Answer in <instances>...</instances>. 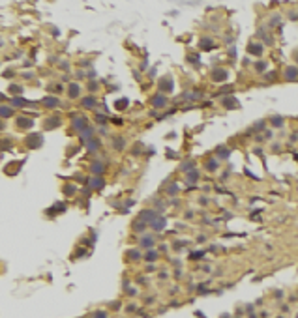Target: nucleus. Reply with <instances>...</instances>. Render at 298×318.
Listing matches in <instances>:
<instances>
[{
  "instance_id": "11",
  "label": "nucleus",
  "mask_w": 298,
  "mask_h": 318,
  "mask_svg": "<svg viewBox=\"0 0 298 318\" xmlns=\"http://www.w3.org/2000/svg\"><path fill=\"white\" fill-rule=\"evenodd\" d=\"M296 77H298V69L296 68H287L285 69V79L287 81H294Z\"/></svg>"
},
{
  "instance_id": "26",
  "label": "nucleus",
  "mask_w": 298,
  "mask_h": 318,
  "mask_svg": "<svg viewBox=\"0 0 298 318\" xmlns=\"http://www.w3.org/2000/svg\"><path fill=\"white\" fill-rule=\"evenodd\" d=\"M206 168H208L210 172H214L216 168H218V161H214V159H212V161H208V163H206Z\"/></svg>"
},
{
  "instance_id": "3",
  "label": "nucleus",
  "mask_w": 298,
  "mask_h": 318,
  "mask_svg": "<svg viewBox=\"0 0 298 318\" xmlns=\"http://www.w3.org/2000/svg\"><path fill=\"white\" fill-rule=\"evenodd\" d=\"M160 90H161V94H169V92H173V79H171V77H163V79L160 81Z\"/></svg>"
},
{
  "instance_id": "33",
  "label": "nucleus",
  "mask_w": 298,
  "mask_h": 318,
  "mask_svg": "<svg viewBox=\"0 0 298 318\" xmlns=\"http://www.w3.org/2000/svg\"><path fill=\"white\" fill-rule=\"evenodd\" d=\"M73 191H75V187H73V185H71V187H69V185H66V187H64V193H66V195H69V193H73Z\"/></svg>"
},
{
  "instance_id": "7",
  "label": "nucleus",
  "mask_w": 298,
  "mask_h": 318,
  "mask_svg": "<svg viewBox=\"0 0 298 318\" xmlns=\"http://www.w3.org/2000/svg\"><path fill=\"white\" fill-rule=\"evenodd\" d=\"M221 103H223V107H227V109H238V101H236L234 97H223Z\"/></svg>"
},
{
  "instance_id": "8",
  "label": "nucleus",
  "mask_w": 298,
  "mask_h": 318,
  "mask_svg": "<svg viewBox=\"0 0 298 318\" xmlns=\"http://www.w3.org/2000/svg\"><path fill=\"white\" fill-rule=\"evenodd\" d=\"M79 92H81V88H79V84H77V83H71V84H69V88H68V96L71 97V99L79 97Z\"/></svg>"
},
{
  "instance_id": "2",
  "label": "nucleus",
  "mask_w": 298,
  "mask_h": 318,
  "mask_svg": "<svg viewBox=\"0 0 298 318\" xmlns=\"http://www.w3.org/2000/svg\"><path fill=\"white\" fill-rule=\"evenodd\" d=\"M71 125H73V129L81 131V133H83L85 129H88V127H86V118L85 116H75L73 120H71Z\"/></svg>"
},
{
  "instance_id": "17",
  "label": "nucleus",
  "mask_w": 298,
  "mask_h": 318,
  "mask_svg": "<svg viewBox=\"0 0 298 318\" xmlns=\"http://www.w3.org/2000/svg\"><path fill=\"white\" fill-rule=\"evenodd\" d=\"M115 107H116V109H118V111H124V109H126V107H128V99H126V97H122V99H118V101H115Z\"/></svg>"
},
{
  "instance_id": "10",
  "label": "nucleus",
  "mask_w": 298,
  "mask_h": 318,
  "mask_svg": "<svg viewBox=\"0 0 298 318\" xmlns=\"http://www.w3.org/2000/svg\"><path fill=\"white\" fill-rule=\"evenodd\" d=\"M105 185V182H103V178H100V176H96V178H92L90 180V187L92 189H101Z\"/></svg>"
},
{
  "instance_id": "19",
  "label": "nucleus",
  "mask_w": 298,
  "mask_h": 318,
  "mask_svg": "<svg viewBox=\"0 0 298 318\" xmlns=\"http://www.w3.org/2000/svg\"><path fill=\"white\" fill-rule=\"evenodd\" d=\"M193 167H195V163L189 159V161H186V163H182V165H180V170H195Z\"/></svg>"
},
{
  "instance_id": "1",
  "label": "nucleus",
  "mask_w": 298,
  "mask_h": 318,
  "mask_svg": "<svg viewBox=\"0 0 298 318\" xmlns=\"http://www.w3.org/2000/svg\"><path fill=\"white\" fill-rule=\"evenodd\" d=\"M43 144V137L42 135H30L27 137V146L30 148V150H36V148H39Z\"/></svg>"
},
{
  "instance_id": "29",
  "label": "nucleus",
  "mask_w": 298,
  "mask_h": 318,
  "mask_svg": "<svg viewBox=\"0 0 298 318\" xmlns=\"http://www.w3.org/2000/svg\"><path fill=\"white\" fill-rule=\"evenodd\" d=\"M219 157H221V159H227V157H229V150H227V148L219 150Z\"/></svg>"
},
{
  "instance_id": "24",
  "label": "nucleus",
  "mask_w": 298,
  "mask_h": 318,
  "mask_svg": "<svg viewBox=\"0 0 298 318\" xmlns=\"http://www.w3.org/2000/svg\"><path fill=\"white\" fill-rule=\"evenodd\" d=\"M272 125H274V127H281V125H283V118H281V116H274V118H272Z\"/></svg>"
},
{
  "instance_id": "21",
  "label": "nucleus",
  "mask_w": 298,
  "mask_h": 318,
  "mask_svg": "<svg viewBox=\"0 0 298 318\" xmlns=\"http://www.w3.org/2000/svg\"><path fill=\"white\" fill-rule=\"evenodd\" d=\"M0 112H2V118H9V116L13 114V109H11V107H6V105H4Z\"/></svg>"
},
{
  "instance_id": "5",
  "label": "nucleus",
  "mask_w": 298,
  "mask_h": 318,
  "mask_svg": "<svg viewBox=\"0 0 298 318\" xmlns=\"http://www.w3.org/2000/svg\"><path fill=\"white\" fill-rule=\"evenodd\" d=\"M17 125L21 127V129H30V127L34 125V120H32V118H24V116H21V118H17Z\"/></svg>"
},
{
  "instance_id": "18",
  "label": "nucleus",
  "mask_w": 298,
  "mask_h": 318,
  "mask_svg": "<svg viewBox=\"0 0 298 318\" xmlns=\"http://www.w3.org/2000/svg\"><path fill=\"white\" fill-rule=\"evenodd\" d=\"M24 105H28V101L21 99V97H13L11 99V107H24Z\"/></svg>"
},
{
  "instance_id": "22",
  "label": "nucleus",
  "mask_w": 298,
  "mask_h": 318,
  "mask_svg": "<svg viewBox=\"0 0 298 318\" xmlns=\"http://www.w3.org/2000/svg\"><path fill=\"white\" fill-rule=\"evenodd\" d=\"M92 172H94L96 176H97V174H101V172H103V165H101V163H94V165H92Z\"/></svg>"
},
{
  "instance_id": "31",
  "label": "nucleus",
  "mask_w": 298,
  "mask_h": 318,
  "mask_svg": "<svg viewBox=\"0 0 298 318\" xmlns=\"http://www.w3.org/2000/svg\"><path fill=\"white\" fill-rule=\"evenodd\" d=\"M94 318H107V312H105V311H97L96 314H94Z\"/></svg>"
},
{
  "instance_id": "20",
  "label": "nucleus",
  "mask_w": 298,
  "mask_h": 318,
  "mask_svg": "<svg viewBox=\"0 0 298 318\" xmlns=\"http://www.w3.org/2000/svg\"><path fill=\"white\" fill-rule=\"evenodd\" d=\"M152 225H154V228H156V230H163V227H165V219H163V217H161V219L158 217Z\"/></svg>"
},
{
  "instance_id": "23",
  "label": "nucleus",
  "mask_w": 298,
  "mask_h": 318,
  "mask_svg": "<svg viewBox=\"0 0 298 318\" xmlns=\"http://www.w3.org/2000/svg\"><path fill=\"white\" fill-rule=\"evenodd\" d=\"M146 228V225H145V221H137L135 225H133V230L135 232H143V230Z\"/></svg>"
},
{
  "instance_id": "16",
  "label": "nucleus",
  "mask_w": 298,
  "mask_h": 318,
  "mask_svg": "<svg viewBox=\"0 0 298 318\" xmlns=\"http://www.w3.org/2000/svg\"><path fill=\"white\" fill-rule=\"evenodd\" d=\"M83 107H85V109H92V107H96V99H94V97H85V99H83Z\"/></svg>"
},
{
  "instance_id": "30",
  "label": "nucleus",
  "mask_w": 298,
  "mask_h": 318,
  "mask_svg": "<svg viewBox=\"0 0 298 318\" xmlns=\"http://www.w3.org/2000/svg\"><path fill=\"white\" fill-rule=\"evenodd\" d=\"M255 69H257V71H263V69H266V64H264V62H257V64H255Z\"/></svg>"
},
{
  "instance_id": "36",
  "label": "nucleus",
  "mask_w": 298,
  "mask_h": 318,
  "mask_svg": "<svg viewBox=\"0 0 298 318\" xmlns=\"http://www.w3.org/2000/svg\"><path fill=\"white\" fill-rule=\"evenodd\" d=\"M176 191H178V185H171V187H169V193H171V195L176 193Z\"/></svg>"
},
{
  "instance_id": "28",
  "label": "nucleus",
  "mask_w": 298,
  "mask_h": 318,
  "mask_svg": "<svg viewBox=\"0 0 298 318\" xmlns=\"http://www.w3.org/2000/svg\"><path fill=\"white\" fill-rule=\"evenodd\" d=\"M156 256H158V255L154 253V251H150V253L146 255V260H148V262H154V260H156Z\"/></svg>"
},
{
  "instance_id": "38",
  "label": "nucleus",
  "mask_w": 298,
  "mask_h": 318,
  "mask_svg": "<svg viewBox=\"0 0 298 318\" xmlns=\"http://www.w3.org/2000/svg\"><path fill=\"white\" fill-rule=\"evenodd\" d=\"M191 256H193V260H197V258H199V256H203V253H193Z\"/></svg>"
},
{
  "instance_id": "37",
  "label": "nucleus",
  "mask_w": 298,
  "mask_h": 318,
  "mask_svg": "<svg viewBox=\"0 0 298 318\" xmlns=\"http://www.w3.org/2000/svg\"><path fill=\"white\" fill-rule=\"evenodd\" d=\"M112 122H115L116 125H122V124H124V122H122V118H115V120H112Z\"/></svg>"
},
{
  "instance_id": "27",
  "label": "nucleus",
  "mask_w": 298,
  "mask_h": 318,
  "mask_svg": "<svg viewBox=\"0 0 298 318\" xmlns=\"http://www.w3.org/2000/svg\"><path fill=\"white\" fill-rule=\"evenodd\" d=\"M152 243H154L152 238H143V240H141V245H143V247H152Z\"/></svg>"
},
{
  "instance_id": "14",
  "label": "nucleus",
  "mask_w": 298,
  "mask_h": 318,
  "mask_svg": "<svg viewBox=\"0 0 298 318\" xmlns=\"http://www.w3.org/2000/svg\"><path fill=\"white\" fill-rule=\"evenodd\" d=\"M112 146H115L116 150H122V148L126 146V140H124V137H116L115 140H112Z\"/></svg>"
},
{
  "instance_id": "12",
  "label": "nucleus",
  "mask_w": 298,
  "mask_h": 318,
  "mask_svg": "<svg viewBox=\"0 0 298 318\" xmlns=\"http://www.w3.org/2000/svg\"><path fill=\"white\" fill-rule=\"evenodd\" d=\"M60 125V118H49L47 120V124H45V129H53V127H58Z\"/></svg>"
},
{
  "instance_id": "35",
  "label": "nucleus",
  "mask_w": 298,
  "mask_h": 318,
  "mask_svg": "<svg viewBox=\"0 0 298 318\" xmlns=\"http://www.w3.org/2000/svg\"><path fill=\"white\" fill-rule=\"evenodd\" d=\"M130 256H133V260H137L141 255H139V251H131V253H130Z\"/></svg>"
},
{
  "instance_id": "9",
  "label": "nucleus",
  "mask_w": 298,
  "mask_h": 318,
  "mask_svg": "<svg viewBox=\"0 0 298 318\" xmlns=\"http://www.w3.org/2000/svg\"><path fill=\"white\" fill-rule=\"evenodd\" d=\"M227 79V71H223V69H214V73H212V81H225Z\"/></svg>"
},
{
  "instance_id": "34",
  "label": "nucleus",
  "mask_w": 298,
  "mask_h": 318,
  "mask_svg": "<svg viewBox=\"0 0 298 318\" xmlns=\"http://www.w3.org/2000/svg\"><path fill=\"white\" fill-rule=\"evenodd\" d=\"M96 120H97V122H100V124H101V125H103V124H105V122H107V118H105V116H96Z\"/></svg>"
},
{
  "instance_id": "39",
  "label": "nucleus",
  "mask_w": 298,
  "mask_h": 318,
  "mask_svg": "<svg viewBox=\"0 0 298 318\" xmlns=\"http://www.w3.org/2000/svg\"><path fill=\"white\" fill-rule=\"evenodd\" d=\"M294 58H296V64H298V51H296V53H294Z\"/></svg>"
},
{
  "instance_id": "25",
  "label": "nucleus",
  "mask_w": 298,
  "mask_h": 318,
  "mask_svg": "<svg viewBox=\"0 0 298 318\" xmlns=\"http://www.w3.org/2000/svg\"><path fill=\"white\" fill-rule=\"evenodd\" d=\"M9 92H11V94H23V88L17 86V84H9Z\"/></svg>"
},
{
  "instance_id": "6",
  "label": "nucleus",
  "mask_w": 298,
  "mask_h": 318,
  "mask_svg": "<svg viewBox=\"0 0 298 318\" xmlns=\"http://www.w3.org/2000/svg\"><path fill=\"white\" fill-rule=\"evenodd\" d=\"M42 103H43L45 107H49V109H53V107H58V105H60V101H58V97H43Z\"/></svg>"
},
{
  "instance_id": "4",
  "label": "nucleus",
  "mask_w": 298,
  "mask_h": 318,
  "mask_svg": "<svg viewBox=\"0 0 298 318\" xmlns=\"http://www.w3.org/2000/svg\"><path fill=\"white\" fill-rule=\"evenodd\" d=\"M158 217H160V215L154 212V210H145V212H143V215H141V221H145V223L150 221V223H154Z\"/></svg>"
},
{
  "instance_id": "15",
  "label": "nucleus",
  "mask_w": 298,
  "mask_h": 318,
  "mask_svg": "<svg viewBox=\"0 0 298 318\" xmlns=\"http://www.w3.org/2000/svg\"><path fill=\"white\" fill-rule=\"evenodd\" d=\"M152 103L156 107H163L167 103V99H165V96H156V97H152Z\"/></svg>"
},
{
  "instance_id": "32",
  "label": "nucleus",
  "mask_w": 298,
  "mask_h": 318,
  "mask_svg": "<svg viewBox=\"0 0 298 318\" xmlns=\"http://www.w3.org/2000/svg\"><path fill=\"white\" fill-rule=\"evenodd\" d=\"M197 178H199V172H197V170L189 172V180H191V182H195V180H197Z\"/></svg>"
},
{
  "instance_id": "13",
  "label": "nucleus",
  "mask_w": 298,
  "mask_h": 318,
  "mask_svg": "<svg viewBox=\"0 0 298 318\" xmlns=\"http://www.w3.org/2000/svg\"><path fill=\"white\" fill-rule=\"evenodd\" d=\"M248 51H249L251 54H257V56H259L261 53H263V45H259V43H253V45H251V43H249V49H248Z\"/></svg>"
}]
</instances>
